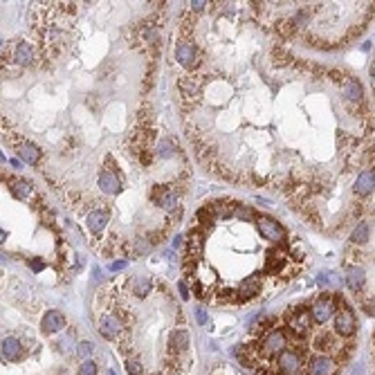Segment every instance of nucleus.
I'll return each mask as SVG.
<instances>
[{"instance_id": "obj_20", "label": "nucleus", "mask_w": 375, "mask_h": 375, "mask_svg": "<svg viewBox=\"0 0 375 375\" xmlns=\"http://www.w3.org/2000/svg\"><path fill=\"white\" fill-rule=\"evenodd\" d=\"M355 194L357 196H371L373 194V171H364L359 173L357 182H355Z\"/></svg>"}, {"instance_id": "obj_15", "label": "nucleus", "mask_w": 375, "mask_h": 375, "mask_svg": "<svg viewBox=\"0 0 375 375\" xmlns=\"http://www.w3.org/2000/svg\"><path fill=\"white\" fill-rule=\"evenodd\" d=\"M261 292V276L258 274H252L249 278H245L240 283V290H238V299H252Z\"/></svg>"}, {"instance_id": "obj_31", "label": "nucleus", "mask_w": 375, "mask_h": 375, "mask_svg": "<svg viewBox=\"0 0 375 375\" xmlns=\"http://www.w3.org/2000/svg\"><path fill=\"white\" fill-rule=\"evenodd\" d=\"M124 267H126V261H115L113 265H110V270L117 272V270H124Z\"/></svg>"}, {"instance_id": "obj_14", "label": "nucleus", "mask_w": 375, "mask_h": 375, "mask_svg": "<svg viewBox=\"0 0 375 375\" xmlns=\"http://www.w3.org/2000/svg\"><path fill=\"white\" fill-rule=\"evenodd\" d=\"M61 328H65V315L61 310H50L43 317V330L45 333H59Z\"/></svg>"}, {"instance_id": "obj_28", "label": "nucleus", "mask_w": 375, "mask_h": 375, "mask_svg": "<svg viewBox=\"0 0 375 375\" xmlns=\"http://www.w3.org/2000/svg\"><path fill=\"white\" fill-rule=\"evenodd\" d=\"M126 371H128V375H144V366H142V362L139 359H128L126 362Z\"/></svg>"}, {"instance_id": "obj_13", "label": "nucleus", "mask_w": 375, "mask_h": 375, "mask_svg": "<svg viewBox=\"0 0 375 375\" xmlns=\"http://www.w3.org/2000/svg\"><path fill=\"white\" fill-rule=\"evenodd\" d=\"M12 56L18 65H30L32 61H34V47H32L27 41H18L16 45H14Z\"/></svg>"}, {"instance_id": "obj_24", "label": "nucleus", "mask_w": 375, "mask_h": 375, "mask_svg": "<svg viewBox=\"0 0 375 375\" xmlns=\"http://www.w3.org/2000/svg\"><path fill=\"white\" fill-rule=\"evenodd\" d=\"M283 263H286V254L283 252H272L270 256H267V270L270 272H281V267H283Z\"/></svg>"}, {"instance_id": "obj_21", "label": "nucleus", "mask_w": 375, "mask_h": 375, "mask_svg": "<svg viewBox=\"0 0 375 375\" xmlns=\"http://www.w3.org/2000/svg\"><path fill=\"white\" fill-rule=\"evenodd\" d=\"M18 155L25 162H30V164H36V162L41 160V151L30 142H18Z\"/></svg>"}, {"instance_id": "obj_22", "label": "nucleus", "mask_w": 375, "mask_h": 375, "mask_svg": "<svg viewBox=\"0 0 375 375\" xmlns=\"http://www.w3.org/2000/svg\"><path fill=\"white\" fill-rule=\"evenodd\" d=\"M344 97L348 99V102H355V104L362 102V85H359V81L350 79V76L344 81Z\"/></svg>"}, {"instance_id": "obj_17", "label": "nucleus", "mask_w": 375, "mask_h": 375, "mask_svg": "<svg viewBox=\"0 0 375 375\" xmlns=\"http://www.w3.org/2000/svg\"><path fill=\"white\" fill-rule=\"evenodd\" d=\"M364 281H366V274H364L362 267H348V270H346V286L353 292H362Z\"/></svg>"}, {"instance_id": "obj_9", "label": "nucleus", "mask_w": 375, "mask_h": 375, "mask_svg": "<svg viewBox=\"0 0 375 375\" xmlns=\"http://www.w3.org/2000/svg\"><path fill=\"white\" fill-rule=\"evenodd\" d=\"M200 88H203V81L198 79V76H182L180 81H177V90H180V97L182 102L189 106V102H194V99H198L200 95Z\"/></svg>"}, {"instance_id": "obj_12", "label": "nucleus", "mask_w": 375, "mask_h": 375, "mask_svg": "<svg viewBox=\"0 0 375 375\" xmlns=\"http://www.w3.org/2000/svg\"><path fill=\"white\" fill-rule=\"evenodd\" d=\"M153 200H155V205L162 207V209H173V207L177 205V196L171 186H155V189H153Z\"/></svg>"}, {"instance_id": "obj_10", "label": "nucleus", "mask_w": 375, "mask_h": 375, "mask_svg": "<svg viewBox=\"0 0 375 375\" xmlns=\"http://www.w3.org/2000/svg\"><path fill=\"white\" fill-rule=\"evenodd\" d=\"M99 186H102L104 194H119V189H122V180H119L117 171H115L113 166V160H108V166L102 171V175H99Z\"/></svg>"}, {"instance_id": "obj_25", "label": "nucleus", "mask_w": 375, "mask_h": 375, "mask_svg": "<svg viewBox=\"0 0 375 375\" xmlns=\"http://www.w3.org/2000/svg\"><path fill=\"white\" fill-rule=\"evenodd\" d=\"M368 234H371V227H368L366 220H362V223L357 225V229L353 232V243H366Z\"/></svg>"}, {"instance_id": "obj_19", "label": "nucleus", "mask_w": 375, "mask_h": 375, "mask_svg": "<svg viewBox=\"0 0 375 375\" xmlns=\"http://www.w3.org/2000/svg\"><path fill=\"white\" fill-rule=\"evenodd\" d=\"M203 247H205L203 236H200L198 232H194L189 236V243H186V256H189L191 261H198V258L203 256Z\"/></svg>"}, {"instance_id": "obj_3", "label": "nucleus", "mask_w": 375, "mask_h": 375, "mask_svg": "<svg viewBox=\"0 0 375 375\" xmlns=\"http://www.w3.org/2000/svg\"><path fill=\"white\" fill-rule=\"evenodd\" d=\"M308 315H310L312 324H317V326L328 324L335 317V299L333 297H319V299L312 304L310 310H308Z\"/></svg>"}, {"instance_id": "obj_8", "label": "nucleus", "mask_w": 375, "mask_h": 375, "mask_svg": "<svg viewBox=\"0 0 375 375\" xmlns=\"http://www.w3.org/2000/svg\"><path fill=\"white\" fill-rule=\"evenodd\" d=\"M256 225H258V232H261L267 240H272V243H281L283 236H286L283 227L274 218H270V216H258Z\"/></svg>"}, {"instance_id": "obj_29", "label": "nucleus", "mask_w": 375, "mask_h": 375, "mask_svg": "<svg viewBox=\"0 0 375 375\" xmlns=\"http://www.w3.org/2000/svg\"><path fill=\"white\" fill-rule=\"evenodd\" d=\"M92 350H95V344H92V341H81V344H79V355H81V357L90 355Z\"/></svg>"}, {"instance_id": "obj_34", "label": "nucleus", "mask_w": 375, "mask_h": 375, "mask_svg": "<svg viewBox=\"0 0 375 375\" xmlns=\"http://www.w3.org/2000/svg\"><path fill=\"white\" fill-rule=\"evenodd\" d=\"M32 267H34V270L38 272V270H41V267H43V261H32Z\"/></svg>"}, {"instance_id": "obj_23", "label": "nucleus", "mask_w": 375, "mask_h": 375, "mask_svg": "<svg viewBox=\"0 0 375 375\" xmlns=\"http://www.w3.org/2000/svg\"><path fill=\"white\" fill-rule=\"evenodd\" d=\"M9 189H12V194L16 196L18 200H27L32 196V184L27 180H12V184H9Z\"/></svg>"}, {"instance_id": "obj_33", "label": "nucleus", "mask_w": 375, "mask_h": 375, "mask_svg": "<svg viewBox=\"0 0 375 375\" xmlns=\"http://www.w3.org/2000/svg\"><path fill=\"white\" fill-rule=\"evenodd\" d=\"M191 5H194V9H196V12H200V9H203L207 3H203V0H198V3H191Z\"/></svg>"}, {"instance_id": "obj_7", "label": "nucleus", "mask_w": 375, "mask_h": 375, "mask_svg": "<svg viewBox=\"0 0 375 375\" xmlns=\"http://www.w3.org/2000/svg\"><path fill=\"white\" fill-rule=\"evenodd\" d=\"M175 59H177V63L189 68V70L198 65V50H196V45L189 38H182L175 45Z\"/></svg>"}, {"instance_id": "obj_32", "label": "nucleus", "mask_w": 375, "mask_h": 375, "mask_svg": "<svg viewBox=\"0 0 375 375\" xmlns=\"http://www.w3.org/2000/svg\"><path fill=\"white\" fill-rule=\"evenodd\" d=\"M180 295H182V299H189V288L184 283H180Z\"/></svg>"}, {"instance_id": "obj_18", "label": "nucleus", "mask_w": 375, "mask_h": 375, "mask_svg": "<svg viewBox=\"0 0 375 375\" xmlns=\"http://www.w3.org/2000/svg\"><path fill=\"white\" fill-rule=\"evenodd\" d=\"M88 229L95 234V236H99L102 234V229L106 227V223H108V211H102V209H97V211H92V214H88Z\"/></svg>"}, {"instance_id": "obj_36", "label": "nucleus", "mask_w": 375, "mask_h": 375, "mask_svg": "<svg viewBox=\"0 0 375 375\" xmlns=\"http://www.w3.org/2000/svg\"><path fill=\"white\" fill-rule=\"evenodd\" d=\"M12 166H14V169H18V166H21V160H16V157H14V160H12Z\"/></svg>"}, {"instance_id": "obj_6", "label": "nucleus", "mask_w": 375, "mask_h": 375, "mask_svg": "<svg viewBox=\"0 0 375 375\" xmlns=\"http://www.w3.org/2000/svg\"><path fill=\"white\" fill-rule=\"evenodd\" d=\"M288 326H290V330L297 335V337H306V335H310V330H312V319H310V315H308V310L299 308V310L290 312Z\"/></svg>"}, {"instance_id": "obj_37", "label": "nucleus", "mask_w": 375, "mask_h": 375, "mask_svg": "<svg viewBox=\"0 0 375 375\" xmlns=\"http://www.w3.org/2000/svg\"><path fill=\"white\" fill-rule=\"evenodd\" d=\"M3 160H5V157H3V153H0V162H3Z\"/></svg>"}, {"instance_id": "obj_35", "label": "nucleus", "mask_w": 375, "mask_h": 375, "mask_svg": "<svg viewBox=\"0 0 375 375\" xmlns=\"http://www.w3.org/2000/svg\"><path fill=\"white\" fill-rule=\"evenodd\" d=\"M5 238H7V232H3V229H0V245L5 243Z\"/></svg>"}, {"instance_id": "obj_5", "label": "nucleus", "mask_w": 375, "mask_h": 375, "mask_svg": "<svg viewBox=\"0 0 375 375\" xmlns=\"http://www.w3.org/2000/svg\"><path fill=\"white\" fill-rule=\"evenodd\" d=\"M333 328H335V335H339V337H353L355 330H357V321H355V315L350 308L344 306L341 310H337Z\"/></svg>"}, {"instance_id": "obj_26", "label": "nucleus", "mask_w": 375, "mask_h": 375, "mask_svg": "<svg viewBox=\"0 0 375 375\" xmlns=\"http://www.w3.org/2000/svg\"><path fill=\"white\" fill-rule=\"evenodd\" d=\"M157 155L160 157H171L173 155V139H162L160 144H157Z\"/></svg>"}, {"instance_id": "obj_11", "label": "nucleus", "mask_w": 375, "mask_h": 375, "mask_svg": "<svg viewBox=\"0 0 375 375\" xmlns=\"http://www.w3.org/2000/svg\"><path fill=\"white\" fill-rule=\"evenodd\" d=\"M189 346H191V339H189V333H186L184 328L173 330V335H171V339H169V353L173 355V357H177V355H184Z\"/></svg>"}, {"instance_id": "obj_4", "label": "nucleus", "mask_w": 375, "mask_h": 375, "mask_svg": "<svg viewBox=\"0 0 375 375\" xmlns=\"http://www.w3.org/2000/svg\"><path fill=\"white\" fill-rule=\"evenodd\" d=\"M308 375H335L337 373V359L333 355L317 353L308 359Z\"/></svg>"}, {"instance_id": "obj_1", "label": "nucleus", "mask_w": 375, "mask_h": 375, "mask_svg": "<svg viewBox=\"0 0 375 375\" xmlns=\"http://www.w3.org/2000/svg\"><path fill=\"white\" fill-rule=\"evenodd\" d=\"M99 333L104 335L108 341H115V344H126V321H124V317L119 315V312H113V308H104L102 312H99Z\"/></svg>"}, {"instance_id": "obj_27", "label": "nucleus", "mask_w": 375, "mask_h": 375, "mask_svg": "<svg viewBox=\"0 0 375 375\" xmlns=\"http://www.w3.org/2000/svg\"><path fill=\"white\" fill-rule=\"evenodd\" d=\"M97 373H99L97 362H92V359H85V362L79 366V375H97Z\"/></svg>"}, {"instance_id": "obj_30", "label": "nucleus", "mask_w": 375, "mask_h": 375, "mask_svg": "<svg viewBox=\"0 0 375 375\" xmlns=\"http://www.w3.org/2000/svg\"><path fill=\"white\" fill-rule=\"evenodd\" d=\"M196 321H198V324H207V312H205V308H198V310H196Z\"/></svg>"}, {"instance_id": "obj_2", "label": "nucleus", "mask_w": 375, "mask_h": 375, "mask_svg": "<svg viewBox=\"0 0 375 375\" xmlns=\"http://www.w3.org/2000/svg\"><path fill=\"white\" fill-rule=\"evenodd\" d=\"M272 368L278 375H301L304 371V359H301L299 350L286 348L283 353L276 355V359L272 362Z\"/></svg>"}, {"instance_id": "obj_16", "label": "nucleus", "mask_w": 375, "mask_h": 375, "mask_svg": "<svg viewBox=\"0 0 375 375\" xmlns=\"http://www.w3.org/2000/svg\"><path fill=\"white\" fill-rule=\"evenodd\" d=\"M3 357L7 362H18L23 357V346L16 337H7L3 341Z\"/></svg>"}]
</instances>
